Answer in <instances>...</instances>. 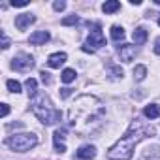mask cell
<instances>
[{
	"instance_id": "obj_1",
	"label": "cell",
	"mask_w": 160,
	"mask_h": 160,
	"mask_svg": "<svg viewBox=\"0 0 160 160\" xmlns=\"http://www.w3.org/2000/svg\"><path fill=\"white\" fill-rule=\"evenodd\" d=\"M104 115H106L104 104L96 96L83 94V96H79L75 100V104L70 108L68 121H70V126L75 130V134L85 138V136L94 134L102 126Z\"/></svg>"
},
{
	"instance_id": "obj_2",
	"label": "cell",
	"mask_w": 160,
	"mask_h": 160,
	"mask_svg": "<svg viewBox=\"0 0 160 160\" xmlns=\"http://www.w3.org/2000/svg\"><path fill=\"white\" fill-rule=\"evenodd\" d=\"M154 134V128L139 119L132 121L130 128L126 130V134L108 151V158L109 160H130L132 158V152H134V147L145 139V138H151Z\"/></svg>"
},
{
	"instance_id": "obj_3",
	"label": "cell",
	"mask_w": 160,
	"mask_h": 160,
	"mask_svg": "<svg viewBox=\"0 0 160 160\" xmlns=\"http://www.w3.org/2000/svg\"><path fill=\"white\" fill-rule=\"evenodd\" d=\"M30 108H32V113L45 124V126H51V124H57L60 119H62V113L53 106V102L49 100V96L45 92H40L30 98Z\"/></svg>"
},
{
	"instance_id": "obj_4",
	"label": "cell",
	"mask_w": 160,
	"mask_h": 160,
	"mask_svg": "<svg viewBox=\"0 0 160 160\" xmlns=\"http://www.w3.org/2000/svg\"><path fill=\"white\" fill-rule=\"evenodd\" d=\"M6 145L10 149L17 151V152H27V151H30V149H34L38 145V136L36 134H28V132L13 134V136H10L6 139Z\"/></svg>"
},
{
	"instance_id": "obj_5",
	"label": "cell",
	"mask_w": 160,
	"mask_h": 160,
	"mask_svg": "<svg viewBox=\"0 0 160 160\" xmlns=\"http://www.w3.org/2000/svg\"><path fill=\"white\" fill-rule=\"evenodd\" d=\"M104 45H106V38L102 34V27H100V23H94L92 28H91V34L87 38V43L83 45V51L85 53H94L96 49H100Z\"/></svg>"
},
{
	"instance_id": "obj_6",
	"label": "cell",
	"mask_w": 160,
	"mask_h": 160,
	"mask_svg": "<svg viewBox=\"0 0 160 160\" xmlns=\"http://www.w3.org/2000/svg\"><path fill=\"white\" fill-rule=\"evenodd\" d=\"M32 66H34V57L28 55V53H19L12 60V68L17 70V72H28Z\"/></svg>"
},
{
	"instance_id": "obj_7",
	"label": "cell",
	"mask_w": 160,
	"mask_h": 160,
	"mask_svg": "<svg viewBox=\"0 0 160 160\" xmlns=\"http://www.w3.org/2000/svg\"><path fill=\"white\" fill-rule=\"evenodd\" d=\"M117 53L121 57L122 62H132L134 57H136V45H130V43H121L117 47Z\"/></svg>"
},
{
	"instance_id": "obj_8",
	"label": "cell",
	"mask_w": 160,
	"mask_h": 160,
	"mask_svg": "<svg viewBox=\"0 0 160 160\" xmlns=\"http://www.w3.org/2000/svg\"><path fill=\"white\" fill-rule=\"evenodd\" d=\"M64 138H66V128H64V126L57 128L55 134H53V141H55V151H57V152H66Z\"/></svg>"
},
{
	"instance_id": "obj_9",
	"label": "cell",
	"mask_w": 160,
	"mask_h": 160,
	"mask_svg": "<svg viewBox=\"0 0 160 160\" xmlns=\"http://www.w3.org/2000/svg\"><path fill=\"white\" fill-rule=\"evenodd\" d=\"M34 21H36V17H34L32 13H23V15H17V17H15V27H17L19 30H27Z\"/></svg>"
},
{
	"instance_id": "obj_10",
	"label": "cell",
	"mask_w": 160,
	"mask_h": 160,
	"mask_svg": "<svg viewBox=\"0 0 160 160\" xmlns=\"http://www.w3.org/2000/svg\"><path fill=\"white\" fill-rule=\"evenodd\" d=\"M96 156V147L92 145H81L77 149V158H81V160H92Z\"/></svg>"
},
{
	"instance_id": "obj_11",
	"label": "cell",
	"mask_w": 160,
	"mask_h": 160,
	"mask_svg": "<svg viewBox=\"0 0 160 160\" xmlns=\"http://www.w3.org/2000/svg\"><path fill=\"white\" fill-rule=\"evenodd\" d=\"M49 32L47 30H38V32H34L30 38H28V42L32 43V45H43L45 42H49Z\"/></svg>"
},
{
	"instance_id": "obj_12",
	"label": "cell",
	"mask_w": 160,
	"mask_h": 160,
	"mask_svg": "<svg viewBox=\"0 0 160 160\" xmlns=\"http://www.w3.org/2000/svg\"><path fill=\"white\" fill-rule=\"evenodd\" d=\"M66 58H68L66 53H53V55L47 58V66H49V68H60V66L66 62Z\"/></svg>"
},
{
	"instance_id": "obj_13",
	"label": "cell",
	"mask_w": 160,
	"mask_h": 160,
	"mask_svg": "<svg viewBox=\"0 0 160 160\" xmlns=\"http://www.w3.org/2000/svg\"><path fill=\"white\" fill-rule=\"evenodd\" d=\"M143 115H145L147 119H158V117H160V106H158V104L147 106V108L143 109Z\"/></svg>"
},
{
	"instance_id": "obj_14",
	"label": "cell",
	"mask_w": 160,
	"mask_h": 160,
	"mask_svg": "<svg viewBox=\"0 0 160 160\" xmlns=\"http://www.w3.org/2000/svg\"><path fill=\"white\" fill-rule=\"evenodd\" d=\"M132 36H134V42H136L138 45H143V43L147 42V30H145L143 27H138Z\"/></svg>"
},
{
	"instance_id": "obj_15",
	"label": "cell",
	"mask_w": 160,
	"mask_h": 160,
	"mask_svg": "<svg viewBox=\"0 0 160 160\" xmlns=\"http://www.w3.org/2000/svg\"><path fill=\"white\" fill-rule=\"evenodd\" d=\"M111 40L117 42V43H121V42L124 40V28L119 27V25H113V27H111Z\"/></svg>"
},
{
	"instance_id": "obj_16",
	"label": "cell",
	"mask_w": 160,
	"mask_h": 160,
	"mask_svg": "<svg viewBox=\"0 0 160 160\" xmlns=\"http://www.w3.org/2000/svg\"><path fill=\"white\" fill-rule=\"evenodd\" d=\"M141 160H160V149H158V147H149V149L143 152Z\"/></svg>"
},
{
	"instance_id": "obj_17",
	"label": "cell",
	"mask_w": 160,
	"mask_h": 160,
	"mask_svg": "<svg viewBox=\"0 0 160 160\" xmlns=\"http://www.w3.org/2000/svg\"><path fill=\"white\" fill-rule=\"evenodd\" d=\"M121 8V2H119V0H109V2H106L104 6H102V10H104V13H115L117 10Z\"/></svg>"
},
{
	"instance_id": "obj_18",
	"label": "cell",
	"mask_w": 160,
	"mask_h": 160,
	"mask_svg": "<svg viewBox=\"0 0 160 160\" xmlns=\"http://www.w3.org/2000/svg\"><path fill=\"white\" fill-rule=\"evenodd\" d=\"M25 85H27V92H28V96L34 98V96L38 94V81H36V79H32V77H28Z\"/></svg>"
},
{
	"instance_id": "obj_19",
	"label": "cell",
	"mask_w": 160,
	"mask_h": 160,
	"mask_svg": "<svg viewBox=\"0 0 160 160\" xmlns=\"http://www.w3.org/2000/svg\"><path fill=\"white\" fill-rule=\"evenodd\" d=\"M75 75H77V73H75V70H70V68H66V70L60 73V79H62L64 83H72L73 79H75Z\"/></svg>"
},
{
	"instance_id": "obj_20",
	"label": "cell",
	"mask_w": 160,
	"mask_h": 160,
	"mask_svg": "<svg viewBox=\"0 0 160 160\" xmlns=\"http://www.w3.org/2000/svg\"><path fill=\"white\" fill-rule=\"evenodd\" d=\"M145 75H147V68H145V66L139 64V66L134 68V79H136V81H143Z\"/></svg>"
},
{
	"instance_id": "obj_21",
	"label": "cell",
	"mask_w": 160,
	"mask_h": 160,
	"mask_svg": "<svg viewBox=\"0 0 160 160\" xmlns=\"http://www.w3.org/2000/svg\"><path fill=\"white\" fill-rule=\"evenodd\" d=\"M6 87H8V91H10V92H15V94H19V92H21V83H19V81H15V79H8V81H6Z\"/></svg>"
},
{
	"instance_id": "obj_22",
	"label": "cell",
	"mask_w": 160,
	"mask_h": 160,
	"mask_svg": "<svg viewBox=\"0 0 160 160\" xmlns=\"http://www.w3.org/2000/svg\"><path fill=\"white\" fill-rule=\"evenodd\" d=\"M109 75H111V79H122L124 72H122L121 66H111V68H109Z\"/></svg>"
},
{
	"instance_id": "obj_23",
	"label": "cell",
	"mask_w": 160,
	"mask_h": 160,
	"mask_svg": "<svg viewBox=\"0 0 160 160\" xmlns=\"http://www.w3.org/2000/svg\"><path fill=\"white\" fill-rule=\"evenodd\" d=\"M60 23H62L64 27H70V25H79V17H77V15H70V17H64Z\"/></svg>"
},
{
	"instance_id": "obj_24",
	"label": "cell",
	"mask_w": 160,
	"mask_h": 160,
	"mask_svg": "<svg viewBox=\"0 0 160 160\" xmlns=\"http://www.w3.org/2000/svg\"><path fill=\"white\" fill-rule=\"evenodd\" d=\"M0 38H2V49H8L10 47V38L6 36L4 30H0Z\"/></svg>"
},
{
	"instance_id": "obj_25",
	"label": "cell",
	"mask_w": 160,
	"mask_h": 160,
	"mask_svg": "<svg viewBox=\"0 0 160 160\" xmlns=\"http://www.w3.org/2000/svg\"><path fill=\"white\" fill-rule=\"evenodd\" d=\"M40 75H42V81H43L45 85H49V83H51V73H49V72L42 70V72H40Z\"/></svg>"
},
{
	"instance_id": "obj_26",
	"label": "cell",
	"mask_w": 160,
	"mask_h": 160,
	"mask_svg": "<svg viewBox=\"0 0 160 160\" xmlns=\"http://www.w3.org/2000/svg\"><path fill=\"white\" fill-rule=\"evenodd\" d=\"M72 94V89L70 87H64V89H60V98H68Z\"/></svg>"
},
{
	"instance_id": "obj_27",
	"label": "cell",
	"mask_w": 160,
	"mask_h": 160,
	"mask_svg": "<svg viewBox=\"0 0 160 160\" xmlns=\"http://www.w3.org/2000/svg\"><path fill=\"white\" fill-rule=\"evenodd\" d=\"M53 8H55L57 12H62V10L66 8V2H62V0H60V2H55V4H53Z\"/></svg>"
},
{
	"instance_id": "obj_28",
	"label": "cell",
	"mask_w": 160,
	"mask_h": 160,
	"mask_svg": "<svg viewBox=\"0 0 160 160\" xmlns=\"http://www.w3.org/2000/svg\"><path fill=\"white\" fill-rule=\"evenodd\" d=\"M10 113V106L8 104H2V117H6Z\"/></svg>"
},
{
	"instance_id": "obj_29",
	"label": "cell",
	"mask_w": 160,
	"mask_h": 160,
	"mask_svg": "<svg viewBox=\"0 0 160 160\" xmlns=\"http://www.w3.org/2000/svg\"><path fill=\"white\" fill-rule=\"evenodd\" d=\"M154 53L160 55V38H156V42H154Z\"/></svg>"
},
{
	"instance_id": "obj_30",
	"label": "cell",
	"mask_w": 160,
	"mask_h": 160,
	"mask_svg": "<svg viewBox=\"0 0 160 160\" xmlns=\"http://www.w3.org/2000/svg\"><path fill=\"white\" fill-rule=\"evenodd\" d=\"M12 6H15V8H25V6H28V2H12Z\"/></svg>"
},
{
	"instance_id": "obj_31",
	"label": "cell",
	"mask_w": 160,
	"mask_h": 160,
	"mask_svg": "<svg viewBox=\"0 0 160 160\" xmlns=\"http://www.w3.org/2000/svg\"><path fill=\"white\" fill-rule=\"evenodd\" d=\"M130 4H134V6H139V4H141V0H130Z\"/></svg>"
},
{
	"instance_id": "obj_32",
	"label": "cell",
	"mask_w": 160,
	"mask_h": 160,
	"mask_svg": "<svg viewBox=\"0 0 160 160\" xmlns=\"http://www.w3.org/2000/svg\"><path fill=\"white\" fill-rule=\"evenodd\" d=\"M158 25H160V17H158Z\"/></svg>"
}]
</instances>
